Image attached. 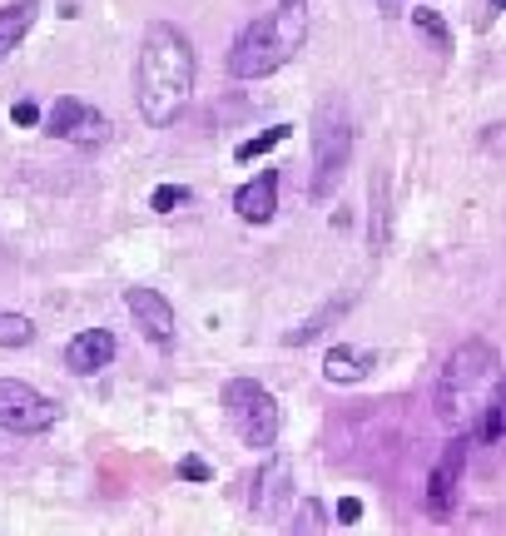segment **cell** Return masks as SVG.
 I'll return each mask as SVG.
<instances>
[{
  "instance_id": "obj_10",
  "label": "cell",
  "mask_w": 506,
  "mask_h": 536,
  "mask_svg": "<svg viewBox=\"0 0 506 536\" xmlns=\"http://www.w3.org/2000/svg\"><path fill=\"white\" fill-rule=\"evenodd\" d=\"M115 353H120V343H115L110 328H85V333L70 338V348H65V368H70L75 378H95V373H105V368L115 363Z\"/></svg>"
},
{
  "instance_id": "obj_11",
  "label": "cell",
  "mask_w": 506,
  "mask_h": 536,
  "mask_svg": "<svg viewBox=\"0 0 506 536\" xmlns=\"http://www.w3.org/2000/svg\"><path fill=\"white\" fill-rule=\"evenodd\" d=\"M234 214L244 224H268L278 214V169H258L249 184L234 194Z\"/></svg>"
},
{
  "instance_id": "obj_21",
  "label": "cell",
  "mask_w": 506,
  "mask_h": 536,
  "mask_svg": "<svg viewBox=\"0 0 506 536\" xmlns=\"http://www.w3.org/2000/svg\"><path fill=\"white\" fill-rule=\"evenodd\" d=\"M10 120H15L20 130H35V125H40L45 115H40V105H35V100H15V110H10Z\"/></svg>"
},
{
  "instance_id": "obj_24",
  "label": "cell",
  "mask_w": 506,
  "mask_h": 536,
  "mask_svg": "<svg viewBox=\"0 0 506 536\" xmlns=\"http://www.w3.org/2000/svg\"><path fill=\"white\" fill-rule=\"evenodd\" d=\"M492 10H506V0H492Z\"/></svg>"
},
{
  "instance_id": "obj_2",
  "label": "cell",
  "mask_w": 506,
  "mask_h": 536,
  "mask_svg": "<svg viewBox=\"0 0 506 536\" xmlns=\"http://www.w3.org/2000/svg\"><path fill=\"white\" fill-rule=\"evenodd\" d=\"M502 353L487 338H467L447 353L442 378H437V417L457 432V437H477L482 417L492 412V402L502 393Z\"/></svg>"
},
{
  "instance_id": "obj_14",
  "label": "cell",
  "mask_w": 506,
  "mask_h": 536,
  "mask_svg": "<svg viewBox=\"0 0 506 536\" xmlns=\"http://www.w3.org/2000/svg\"><path fill=\"white\" fill-rule=\"evenodd\" d=\"M288 536H328V512L318 497H303L288 517Z\"/></svg>"
},
{
  "instance_id": "obj_18",
  "label": "cell",
  "mask_w": 506,
  "mask_h": 536,
  "mask_svg": "<svg viewBox=\"0 0 506 536\" xmlns=\"http://www.w3.org/2000/svg\"><path fill=\"white\" fill-rule=\"evenodd\" d=\"M288 134H293L288 125H268L263 134H253V139H244V144L234 149V159H239V164H253L258 154H268V149H273V144H283Z\"/></svg>"
},
{
  "instance_id": "obj_9",
  "label": "cell",
  "mask_w": 506,
  "mask_h": 536,
  "mask_svg": "<svg viewBox=\"0 0 506 536\" xmlns=\"http://www.w3.org/2000/svg\"><path fill=\"white\" fill-rule=\"evenodd\" d=\"M125 308L134 313V328L154 343V348H174V333H179V318H174V303L159 293V288H129Z\"/></svg>"
},
{
  "instance_id": "obj_3",
  "label": "cell",
  "mask_w": 506,
  "mask_h": 536,
  "mask_svg": "<svg viewBox=\"0 0 506 536\" xmlns=\"http://www.w3.org/2000/svg\"><path fill=\"white\" fill-rule=\"evenodd\" d=\"M308 40V0H278L268 15L249 20L229 50L234 80H268L278 75Z\"/></svg>"
},
{
  "instance_id": "obj_17",
  "label": "cell",
  "mask_w": 506,
  "mask_h": 536,
  "mask_svg": "<svg viewBox=\"0 0 506 536\" xmlns=\"http://www.w3.org/2000/svg\"><path fill=\"white\" fill-rule=\"evenodd\" d=\"M35 343V323L25 313H5L0 308V348H30Z\"/></svg>"
},
{
  "instance_id": "obj_16",
  "label": "cell",
  "mask_w": 506,
  "mask_h": 536,
  "mask_svg": "<svg viewBox=\"0 0 506 536\" xmlns=\"http://www.w3.org/2000/svg\"><path fill=\"white\" fill-rule=\"evenodd\" d=\"M412 30H422L437 50H452V30H447V20L432 5H412Z\"/></svg>"
},
{
  "instance_id": "obj_5",
  "label": "cell",
  "mask_w": 506,
  "mask_h": 536,
  "mask_svg": "<svg viewBox=\"0 0 506 536\" xmlns=\"http://www.w3.org/2000/svg\"><path fill=\"white\" fill-rule=\"evenodd\" d=\"M224 417H229V427H234V437L244 442V447H273L278 442V427H283V407L278 398L263 388V383H253V378H229L224 383Z\"/></svg>"
},
{
  "instance_id": "obj_19",
  "label": "cell",
  "mask_w": 506,
  "mask_h": 536,
  "mask_svg": "<svg viewBox=\"0 0 506 536\" xmlns=\"http://www.w3.org/2000/svg\"><path fill=\"white\" fill-rule=\"evenodd\" d=\"M189 199H194V194H189L184 184H159V189L149 194V209H154V214H174V209H184Z\"/></svg>"
},
{
  "instance_id": "obj_6",
  "label": "cell",
  "mask_w": 506,
  "mask_h": 536,
  "mask_svg": "<svg viewBox=\"0 0 506 536\" xmlns=\"http://www.w3.org/2000/svg\"><path fill=\"white\" fill-rule=\"evenodd\" d=\"M55 417H60L55 398H45L40 388H30L20 378H0V432L35 437V432H50Z\"/></svg>"
},
{
  "instance_id": "obj_12",
  "label": "cell",
  "mask_w": 506,
  "mask_h": 536,
  "mask_svg": "<svg viewBox=\"0 0 506 536\" xmlns=\"http://www.w3.org/2000/svg\"><path fill=\"white\" fill-rule=\"evenodd\" d=\"M368 373H373V353H358V348L333 343V348H328V358H323V378H328V383L353 388V383H363Z\"/></svg>"
},
{
  "instance_id": "obj_4",
  "label": "cell",
  "mask_w": 506,
  "mask_h": 536,
  "mask_svg": "<svg viewBox=\"0 0 506 536\" xmlns=\"http://www.w3.org/2000/svg\"><path fill=\"white\" fill-rule=\"evenodd\" d=\"M348 159H353V120H348V110L333 100V105H323L318 120H313V184H308V194H313L318 204L333 199V189H338L343 174H348Z\"/></svg>"
},
{
  "instance_id": "obj_13",
  "label": "cell",
  "mask_w": 506,
  "mask_h": 536,
  "mask_svg": "<svg viewBox=\"0 0 506 536\" xmlns=\"http://www.w3.org/2000/svg\"><path fill=\"white\" fill-rule=\"evenodd\" d=\"M35 15H40V0H10V5H0V60L30 35Z\"/></svg>"
},
{
  "instance_id": "obj_8",
  "label": "cell",
  "mask_w": 506,
  "mask_h": 536,
  "mask_svg": "<svg viewBox=\"0 0 506 536\" xmlns=\"http://www.w3.org/2000/svg\"><path fill=\"white\" fill-rule=\"evenodd\" d=\"M45 134L70 139V144H105V139H110V120H105L95 105H85V100H75V95H60V100L45 110Z\"/></svg>"
},
{
  "instance_id": "obj_15",
  "label": "cell",
  "mask_w": 506,
  "mask_h": 536,
  "mask_svg": "<svg viewBox=\"0 0 506 536\" xmlns=\"http://www.w3.org/2000/svg\"><path fill=\"white\" fill-rule=\"evenodd\" d=\"M348 303H353V293H348L343 303H328V308H318V313H313V318H308L303 328H293V333H288L283 343H293V348H303V343H313V338H318V333H323L328 323H338V318L348 313Z\"/></svg>"
},
{
  "instance_id": "obj_23",
  "label": "cell",
  "mask_w": 506,
  "mask_h": 536,
  "mask_svg": "<svg viewBox=\"0 0 506 536\" xmlns=\"http://www.w3.org/2000/svg\"><path fill=\"white\" fill-rule=\"evenodd\" d=\"M333 517H338L343 527H353V522L363 517V502H358V497H338V507H333Z\"/></svg>"
},
{
  "instance_id": "obj_20",
  "label": "cell",
  "mask_w": 506,
  "mask_h": 536,
  "mask_svg": "<svg viewBox=\"0 0 506 536\" xmlns=\"http://www.w3.org/2000/svg\"><path fill=\"white\" fill-rule=\"evenodd\" d=\"M497 437H506V383H502V393H497V402H492V412L477 427V442H497Z\"/></svg>"
},
{
  "instance_id": "obj_22",
  "label": "cell",
  "mask_w": 506,
  "mask_h": 536,
  "mask_svg": "<svg viewBox=\"0 0 506 536\" xmlns=\"http://www.w3.org/2000/svg\"><path fill=\"white\" fill-rule=\"evenodd\" d=\"M179 477H184V482H214V467H209L204 457H184V462H179Z\"/></svg>"
},
{
  "instance_id": "obj_7",
  "label": "cell",
  "mask_w": 506,
  "mask_h": 536,
  "mask_svg": "<svg viewBox=\"0 0 506 536\" xmlns=\"http://www.w3.org/2000/svg\"><path fill=\"white\" fill-rule=\"evenodd\" d=\"M467 442H472V437H452V442L442 447V457L432 462V472H427L422 507H427L432 522H447L452 507H457V482H462V467H467Z\"/></svg>"
},
{
  "instance_id": "obj_1",
  "label": "cell",
  "mask_w": 506,
  "mask_h": 536,
  "mask_svg": "<svg viewBox=\"0 0 506 536\" xmlns=\"http://www.w3.org/2000/svg\"><path fill=\"white\" fill-rule=\"evenodd\" d=\"M194 95V40L174 25V20H154L139 40V60H134V100L139 115L164 130L184 115Z\"/></svg>"
}]
</instances>
